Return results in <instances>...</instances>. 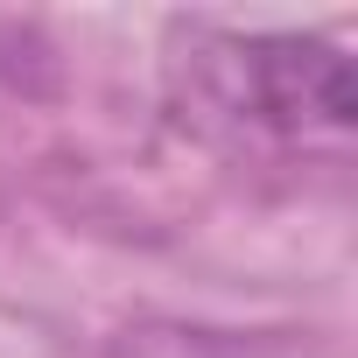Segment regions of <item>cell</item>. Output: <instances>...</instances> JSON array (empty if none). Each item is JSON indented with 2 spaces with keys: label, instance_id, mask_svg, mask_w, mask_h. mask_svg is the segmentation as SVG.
I'll list each match as a JSON object with an SVG mask.
<instances>
[{
  "label": "cell",
  "instance_id": "1",
  "mask_svg": "<svg viewBox=\"0 0 358 358\" xmlns=\"http://www.w3.org/2000/svg\"><path fill=\"white\" fill-rule=\"evenodd\" d=\"M218 85L225 106L281 141H309V134H344L358 120L351 99V64L330 43L309 36H218Z\"/></svg>",
  "mask_w": 358,
  "mask_h": 358
}]
</instances>
